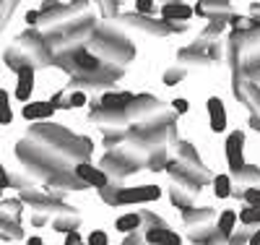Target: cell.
Segmentation results:
<instances>
[{
    "instance_id": "8d00e7d4",
    "label": "cell",
    "mask_w": 260,
    "mask_h": 245,
    "mask_svg": "<svg viewBox=\"0 0 260 245\" xmlns=\"http://www.w3.org/2000/svg\"><path fill=\"white\" fill-rule=\"evenodd\" d=\"M187 110H190L187 99H175V102H172V113H175V115H185Z\"/></svg>"
},
{
    "instance_id": "ee69618b",
    "label": "cell",
    "mask_w": 260,
    "mask_h": 245,
    "mask_svg": "<svg viewBox=\"0 0 260 245\" xmlns=\"http://www.w3.org/2000/svg\"><path fill=\"white\" fill-rule=\"evenodd\" d=\"M260 227V225H257ZM247 245H260V230H255L250 237H247Z\"/></svg>"
},
{
    "instance_id": "bcb514c9",
    "label": "cell",
    "mask_w": 260,
    "mask_h": 245,
    "mask_svg": "<svg viewBox=\"0 0 260 245\" xmlns=\"http://www.w3.org/2000/svg\"><path fill=\"white\" fill-rule=\"evenodd\" d=\"M164 3H180V0H164Z\"/></svg>"
},
{
    "instance_id": "6da1fadb",
    "label": "cell",
    "mask_w": 260,
    "mask_h": 245,
    "mask_svg": "<svg viewBox=\"0 0 260 245\" xmlns=\"http://www.w3.org/2000/svg\"><path fill=\"white\" fill-rule=\"evenodd\" d=\"M16 154L31 177L47 180L60 170H71L78 162H89V157L94 154V141L86 136H76L65 125L39 120L29 128L24 141H18Z\"/></svg>"
},
{
    "instance_id": "8992f818",
    "label": "cell",
    "mask_w": 260,
    "mask_h": 245,
    "mask_svg": "<svg viewBox=\"0 0 260 245\" xmlns=\"http://www.w3.org/2000/svg\"><path fill=\"white\" fill-rule=\"evenodd\" d=\"M224 60V42L221 39H195L192 44L177 52L180 65H213Z\"/></svg>"
},
{
    "instance_id": "ab89813d",
    "label": "cell",
    "mask_w": 260,
    "mask_h": 245,
    "mask_svg": "<svg viewBox=\"0 0 260 245\" xmlns=\"http://www.w3.org/2000/svg\"><path fill=\"white\" fill-rule=\"evenodd\" d=\"M37 21H39V11H29V13H26V24H29V29L37 26Z\"/></svg>"
},
{
    "instance_id": "9a60e30c",
    "label": "cell",
    "mask_w": 260,
    "mask_h": 245,
    "mask_svg": "<svg viewBox=\"0 0 260 245\" xmlns=\"http://www.w3.org/2000/svg\"><path fill=\"white\" fill-rule=\"evenodd\" d=\"M240 104H245L250 110V125L255 130H260V89L255 84H245L242 86V94L237 99Z\"/></svg>"
},
{
    "instance_id": "ac0fdd59",
    "label": "cell",
    "mask_w": 260,
    "mask_h": 245,
    "mask_svg": "<svg viewBox=\"0 0 260 245\" xmlns=\"http://www.w3.org/2000/svg\"><path fill=\"white\" fill-rule=\"evenodd\" d=\"M34 68L31 65H24V68H18L16 71V76H18V84H16V89H13V97L18 99V102H29L31 99V89H34Z\"/></svg>"
},
{
    "instance_id": "4fadbf2b",
    "label": "cell",
    "mask_w": 260,
    "mask_h": 245,
    "mask_svg": "<svg viewBox=\"0 0 260 245\" xmlns=\"http://www.w3.org/2000/svg\"><path fill=\"white\" fill-rule=\"evenodd\" d=\"M177 162L182 165V167H187V170H192V172H198V175H203V177H208L211 180V170L203 165V159L198 157V151H195V146L192 144H187V141H180L177 144Z\"/></svg>"
},
{
    "instance_id": "484cf974",
    "label": "cell",
    "mask_w": 260,
    "mask_h": 245,
    "mask_svg": "<svg viewBox=\"0 0 260 245\" xmlns=\"http://www.w3.org/2000/svg\"><path fill=\"white\" fill-rule=\"evenodd\" d=\"M242 55V71L245 68H260V42H252L240 50Z\"/></svg>"
},
{
    "instance_id": "e575fe53",
    "label": "cell",
    "mask_w": 260,
    "mask_h": 245,
    "mask_svg": "<svg viewBox=\"0 0 260 245\" xmlns=\"http://www.w3.org/2000/svg\"><path fill=\"white\" fill-rule=\"evenodd\" d=\"M136 13L154 16L156 13V0H136Z\"/></svg>"
},
{
    "instance_id": "f35d334b",
    "label": "cell",
    "mask_w": 260,
    "mask_h": 245,
    "mask_svg": "<svg viewBox=\"0 0 260 245\" xmlns=\"http://www.w3.org/2000/svg\"><path fill=\"white\" fill-rule=\"evenodd\" d=\"M6 188H11V175L6 172L3 162H0V190H6Z\"/></svg>"
},
{
    "instance_id": "5bb4252c",
    "label": "cell",
    "mask_w": 260,
    "mask_h": 245,
    "mask_svg": "<svg viewBox=\"0 0 260 245\" xmlns=\"http://www.w3.org/2000/svg\"><path fill=\"white\" fill-rule=\"evenodd\" d=\"M73 175L78 177V180H83L89 188H104L110 185V177H107V172L102 167H94L91 162H78L73 165Z\"/></svg>"
},
{
    "instance_id": "d590c367",
    "label": "cell",
    "mask_w": 260,
    "mask_h": 245,
    "mask_svg": "<svg viewBox=\"0 0 260 245\" xmlns=\"http://www.w3.org/2000/svg\"><path fill=\"white\" fill-rule=\"evenodd\" d=\"M86 242H89V245H110V237H107V232H104V230H94Z\"/></svg>"
},
{
    "instance_id": "836d02e7",
    "label": "cell",
    "mask_w": 260,
    "mask_h": 245,
    "mask_svg": "<svg viewBox=\"0 0 260 245\" xmlns=\"http://www.w3.org/2000/svg\"><path fill=\"white\" fill-rule=\"evenodd\" d=\"M16 6H18V0H3V8H0V29L8 26V21H11Z\"/></svg>"
},
{
    "instance_id": "f546056e",
    "label": "cell",
    "mask_w": 260,
    "mask_h": 245,
    "mask_svg": "<svg viewBox=\"0 0 260 245\" xmlns=\"http://www.w3.org/2000/svg\"><path fill=\"white\" fill-rule=\"evenodd\" d=\"M13 123V110H11V94L6 89H0V125Z\"/></svg>"
},
{
    "instance_id": "d6986e66",
    "label": "cell",
    "mask_w": 260,
    "mask_h": 245,
    "mask_svg": "<svg viewBox=\"0 0 260 245\" xmlns=\"http://www.w3.org/2000/svg\"><path fill=\"white\" fill-rule=\"evenodd\" d=\"M208 118H211V130L213 133H224L226 130V110H224V102L219 97L208 99Z\"/></svg>"
},
{
    "instance_id": "9c48e42d",
    "label": "cell",
    "mask_w": 260,
    "mask_h": 245,
    "mask_svg": "<svg viewBox=\"0 0 260 245\" xmlns=\"http://www.w3.org/2000/svg\"><path fill=\"white\" fill-rule=\"evenodd\" d=\"M89 120L99 128H127L130 123L138 120V110H136L133 102L125 104V107H117V110L99 107V110H94V113H89Z\"/></svg>"
},
{
    "instance_id": "7a4b0ae2",
    "label": "cell",
    "mask_w": 260,
    "mask_h": 245,
    "mask_svg": "<svg viewBox=\"0 0 260 245\" xmlns=\"http://www.w3.org/2000/svg\"><path fill=\"white\" fill-rule=\"evenodd\" d=\"M86 47H89L102 63H112V65H125L136 58V44L127 39V34L112 24V18H102L96 21V26L86 42Z\"/></svg>"
},
{
    "instance_id": "277c9868",
    "label": "cell",
    "mask_w": 260,
    "mask_h": 245,
    "mask_svg": "<svg viewBox=\"0 0 260 245\" xmlns=\"http://www.w3.org/2000/svg\"><path fill=\"white\" fill-rule=\"evenodd\" d=\"M94 26H96L94 13H91V11H83V13L73 21V24H68L65 29H60L57 34L45 37L47 47H50V52H52V60H55V58H65V55H71V52L86 47V42H89Z\"/></svg>"
},
{
    "instance_id": "f1b7e54d",
    "label": "cell",
    "mask_w": 260,
    "mask_h": 245,
    "mask_svg": "<svg viewBox=\"0 0 260 245\" xmlns=\"http://www.w3.org/2000/svg\"><path fill=\"white\" fill-rule=\"evenodd\" d=\"M185 78H187V65H180V63L169 65V68L164 71V76H161L164 86H177V84L185 81Z\"/></svg>"
},
{
    "instance_id": "7402d4cb",
    "label": "cell",
    "mask_w": 260,
    "mask_h": 245,
    "mask_svg": "<svg viewBox=\"0 0 260 245\" xmlns=\"http://www.w3.org/2000/svg\"><path fill=\"white\" fill-rule=\"evenodd\" d=\"M133 97H136L133 92H104L99 97V104L107 107V110H117V107L130 104V102H133Z\"/></svg>"
},
{
    "instance_id": "7c38bea8",
    "label": "cell",
    "mask_w": 260,
    "mask_h": 245,
    "mask_svg": "<svg viewBox=\"0 0 260 245\" xmlns=\"http://www.w3.org/2000/svg\"><path fill=\"white\" fill-rule=\"evenodd\" d=\"M226 162H229V175H237L247 162H245V133L232 130L226 139Z\"/></svg>"
},
{
    "instance_id": "1f68e13d",
    "label": "cell",
    "mask_w": 260,
    "mask_h": 245,
    "mask_svg": "<svg viewBox=\"0 0 260 245\" xmlns=\"http://www.w3.org/2000/svg\"><path fill=\"white\" fill-rule=\"evenodd\" d=\"M94 6L99 8L102 18H115L120 13V6H122V0H94Z\"/></svg>"
},
{
    "instance_id": "4dcf8cb0",
    "label": "cell",
    "mask_w": 260,
    "mask_h": 245,
    "mask_svg": "<svg viewBox=\"0 0 260 245\" xmlns=\"http://www.w3.org/2000/svg\"><path fill=\"white\" fill-rule=\"evenodd\" d=\"M224 32H226V21H208L206 29L198 34V39H221Z\"/></svg>"
},
{
    "instance_id": "b9f144b4",
    "label": "cell",
    "mask_w": 260,
    "mask_h": 245,
    "mask_svg": "<svg viewBox=\"0 0 260 245\" xmlns=\"http://www.w3.org/2000/svg\"><path fill=\"white\" fill-rule=\"evenodd\" d=\"M76 11H89V6H91V0H73L71 3Z\"/></svg>"
},
{
    "instance_id": "8fae6325",
    "label": "cell",
    "mask_w": 260,
    "mask_h": 245,
    "mask_svg": "<svg viewBox=\"0 0 260 245\" xmlns=\"http://www.w3.org/2000/svg\"><path fill=\"white\" fill-rule=\"evenodd\" d=\"M192 13L206 21H229L232 13V0H198V6H192Z\"/></svg>"
},
{
    "instance_id": "7dc6e473",
    "label": "cell",
    "mask_w": 260,
    "mask_h": 245,
    "mask_svg": "<svg viewBox=\"0 0 260 245\" xmlns=\"http://www.w3.org/2000/svg\"><path fill=\"white\" fill-rule=\"evenodd\" d=\"M0 8H3V0H0Z\"/></svg>"
},
{
    "instance_id": "f6af8a7d",
    "label": "cell",
    "mask_w": 260,
    "mask_h": 245,
    "mask_svg": "<svg viewBox=\"0 0 260 245\" xmlns=\"http://www.w3.org/2000/svg\"><path fill=\"white\" fill-rule=\"evenodd\" d=\"M26 245H45V240L34 235V237H29V240H26Z\"/></svg>"
},
{
    "instance_id": "603a6c76",
    "label": "cell",
    "mask_w": 260,
    "mask_h": 245,
    "mask_svg": "<svg viewBox=\"0 0 260 245\" xmlns=\"http://www.w3.org/2000/svg\"><path fill=\"white\" fill-rule=\"evenodd\" d=\"M141 227H143V222H141V214H136V211H127V214L117 216V222H115V230L122 235H133Z\"/></svg>"
},
{
    "instance_id": "e0dca14e",
    "label": "cell",
    "mask_w": 260,
    "mask_h": 245,
    "mask_svg": "<svg viewBox=\"0 0 260 245\" xmlns=\"http://www.w3.org/2000/svg\"><path fill=\"white\" fill-rule=\"evenodd\" d=\"M143 240L148 245H180V235L175 230H169L167 225H151V227H146Z\"/></svg>"
},
{
    "instance_id": "ffe728a7",
    "label": "cell",
    "mask_w": 260,
    "mask_h": 245,
    "mask_svg": "<svg viewBox=\"0 0 260 245\" xmlns=\"http://www.w3.org/2000/svg\"><path fill=\"white\" fill-rule=\"evenodd\" d=\"M57 110L50 102H29L24 104V118L26 120H50Z\"/></svg>"
},
{
    "instance_id": "ba28073f",
    "label": "cell",
    "mask_w": 260,
    "mask_h": 245,
    "mask_svg": "<svg viewBox=\"0 0 260 245\" xmlns=\"http://www.w3.org/2000/svg\"><path fill=\"white\" fill-rule=\"evenodd\" d=\"M122 26H130V29H136L146 37H156V39H164L172 34L169 29V21L167 18H156V16H146V13H136V11H130V13H117L115 16Z\"/></svg>"
},
{
    "instance_id": "7bdbcfd3",
    "label": "cell",
    "mask_w": 260,
    "mask_h": 245,
    "mask_svg": "<svg viewBox=\"0 0 260 245\" xmlns=\"http://www.w3.org/2000/svg\"><path fill=\"white\" fill-rule=\"evenodd\" d=\"M60 3V0H42V6H39V11H50V8H55Z\"/></svg>"
},
{
    "instance_id": "cb8c5ba5",
    "label": "cell",
    "mask_w": 260,
    "mask_h": 245,
    "mask_svg": "<svg viewBox=\"0 0 260 245\" xmlns=\"http://www.w3.org/2000/svg\"><path fill=\"white\" fill-rule=\"evenodd\" d=\"M232 180H237L242 188H252V185H260V167L257 165H245L237 175H232Z\"/></svg>"
},
{
    "instance_id": "83f0119b",
    "label": "cell",
    "mask_w": 260,
    "mask_h": 245,
    "mask_svg": "<svg viewBox=\"0 0 260 245\" xmlns=\"http://www.w3.org/2000/svg\"><path fill=\"white\" fill-rule=\"evenodd\" d=\"M232 175H216V177H211V185H213V196L216 198H229L232 196Z\"/></svg>"
},
{
    "instance_id": "d6a6232c",
    "label": "cell",
    "mask_w": 260,
    "mask_h": 245,
    "mask_svg": "<svg viewBox=\"0 0 260 245\" xmlns=\"http://www.w3.org/2000/svg\"><path fill=\"white\" fill-rule=\"evenodd\" d=\"M232 196H240L247 206H260V185L242 188V190H232Z\"/></svg>"
},
{
    "instance_id": "60d3db41",
    "label": "cell",
    "mask_w": 260,
    "mask_h": 245,
    "mask_svg": "<svg viewBox=\"0 0 260 245\" xmlns=\"http://www.w3.org/2000/svg\"><path fill=\"white\" fill-rule=\"evenodd\" d=\"M250 16L255 21H260V0H252V3H250Z\"/></svg>"
},
{
    "instance_id": "4316f807",
    "label": "cell",
    "mask_w": 260,
    "mask_h": 245,
    "mask_svg": "<svg viewBox=\"0 0 260 245\" xmlns=\"http://www.w3.org/2000/svg\"><path fill=\"white\" fill-rule=\"evenodd\" d=\"M89 102L86 92H78V89H65V97L60 102V110H76V107H83Z\"/></svg>"
},
{
    "instance_id": "52a82bcc",
    "label": "cell",
    "mask_w": 260,
    "mask_h": 245,
    "mask_svg": "<svg viewBox=\"0 0 260 245\" xmlns=\"http://www.w3.org/2000/svg\"><path fill=\"white\" fill-rule=\"evenodd\" d=\"M185 227L190 230V240L206 245L216 235V214H213V209H208V206L185 209Z\"/></svg>"
},
{
    "instance_id": "d4e9b609",
    "label": "cell",
    "mask_w": 260,
    "mask_h": 245,
    "mask_svg": "<svg viewBox=\"0 0 260 245\" xmlns=\"http://www.w3.org/2000/svg\"><path fill=\"white\" fill-rule=\"evenodd\" d=\"M234 230H237V211H234V209H226V211H221L219 216H216V232H219L224 240H226Z\"/></svg>"
},
{
    "instance_id": "2e32d148",
    "label": "cell",
    "mask_w": 260,
    "mask_h": 245,
    "mask_svg": "<svg viewBox=\"0 0 260 245\" xmlns=\"http://www.w3.org/2000/svg\"><path fill=\"white\" fill-rule=\"evenodd\" d=\"M65 58H71V63H73V76L76 73H91V71H96L99 65H102V60L89 47H81V50L65 55Z\"/></svg>"
},
{
    "instance_id": "74e56055",
    "label": "cell",
    "mask_w": 260,
    "mask_h": 245,
    "mask_svg": "<svg viewBox=\"0 0 260 245\" xmlns=\"http://www.w3.org/2000/svg\"><path fill=\"white\" fill-rule=\"evenodd\" d=\"M169 29H172V34H182L190 29V21H169Z\"/></svg>"
},
{
    "instance_id": "c3c4849f",
    "label": "cell",
    "mask_w": 260,
    "mask_h": 245,
    "mask_svg": "<svg viewBox=\"0 0 260 245\" xmlns=\"http://www.w3.org/2000/svg\"><path fill=\"white\" fill-rule=\"evenodd\" d=\"M0 193H3V190H0Z\"/></svg>"
},
{
    "instance_id": "5b68a950",
    "label": "cell",
    "mask_w": 260,
    "mask_h": 245,
    "mask_svg": "<svg viewBox=\"0 0 260 245\" xmlns=\"http://www.w3.org/2000/svg\"><path fill=\"white\" fill-rule=\"evenodd\" d=\"M125 78V68L122 65H112V63H102L96 71L91 73H76L71 76L65 89H78V92H96V89H112L117 81Z\"/></svg>"
},
{
    "instance_id": "30bf717a",
    "label": "cell",
    "mask_w": 260,
    "mask_h": 245,
    "mask_svg": "<svg viewBox=\"0 0 260 245\" xmlns=\"http://www.w3.org/2000/svg\"><path fill=\"white\" fill-rule=\"evenodd\" d=\"M161 198L159 185H136V188H117L115 193V206H130V204H151Z\"/></svg>"
},
{
    "instance_id": "44dd1931",
    "label": "cell",
    "mask_w": 260,
    "mask_h": 245,
    "mask_svg": "<svg viewBox=\"0 0 260 245\" xmlns=\"http://www.w3.org/2000/svg\"><path fill=\"white\" fill-rule=\"evenodd\" d=\"M190 16H192V8L187 6V3H164L161 6V18H167V21H190Z\"/></svg>"
},
{
    "instance_id": "3957f363",
    "label": "cell",
    "mask_w": 260,
    "mask_h": 245,
    "mask_svg": "<svg viewBox=\"0 0 260 245\" xmlns=\"http://www.w3.org/2000/svg\"><path fill=\"white\" fill-rule=\"evenodd\" d=\"M6 65L16 73L24 65H31L34 71L39 68H50L52 65V52L47 47L45 37H42L37 29H26L24 34H18L16 42L6 50Z\"/></svg>"
}]
</instances>
